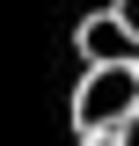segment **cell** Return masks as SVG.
Segmentation results:
<instances>
[{
    "label": "cell",
    "mask_w": 139,
    "mask_h": 146,
    "mask_svg": "<svg viewBox=\"0 0 139 146\" xmlns=\"http://www.w3.org/2000/svg\"><path fill=\"white\" fill-rule=\"evenodd\" d=\"M132 117H139V66H81L73 131L81 139H117Z\"/></svg>",
    "instance_id": "1"
},
{
    "label": "cell",
    "mask_w": 139,
    "mask_h": 146,
    "mask_svg": "<svg viewBox=\"0 0 139 146\" xmlns=\"http://www.w3.org/2000/svg\"><path fill=\"white\" fill-rule=\"evenodd\" d=\"M73 44H81V66H139V36L124 29L117 15H81V36H73Z\"/></svg>",
    "instance_id": "2"
},
{
    "label": "cell",
    "mask_w": 139,
    "mask_h": 146,
    "mask_svg": "<svg viewBox=\"0 0 139 146\" xmlns=\"http://www.w3.org/2000/svg\"><path fill=\"white\" fill-rule=\"evenodd\" d=\"M110 15H117V22H124V29H132V36H139V0H110Z\"/></svg>",
    "instance_id": "3"
},
{
    "label": "cell",
    "mask_w": 139,
    "mask_h": 146,
    "mask_svg": "<svg viewBox=\"0 0 139 146\" xmlns=\"http://www.w3.org/2000/svg\"><path fill=\"white\" fill-rule=\"evenodd\" d=\"M117 146H139V117H132V124H124V131H117Z\"/></svg>",
    "instance_id": "4"
},
{
    "label": "cell",
    "mask_w": 139,
    "mask_h": 146,
    "mask_svg": "<svg viewBox=\"0 0 139 146\" xmlns=\"http://www.w3.org/2000/svg\"><path fill=\"white\" fill-rule=\"evenodd\" d=\"M81 146H117V139H81Z\"/></svg>",
    "instance_id": "5"
}]
</instances>
